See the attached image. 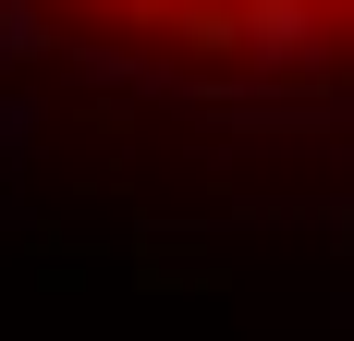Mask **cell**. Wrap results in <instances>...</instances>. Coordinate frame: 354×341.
Masks as SVG:
<instances>
[{
    "label": "cell",
    "instance_id": "obj_1",
    "mask_svg": "<svg viewBox=\"0 0 354 341\" xmlns=\"http://www.w3.org/2000/svg\"><path fill=\"white\" fill-rule=\"evenodd\" d=\"M0 25L196 86H354V0H0Z\"/></svg>",
    "mask_w": 354,
    "mask_h": 341
}]
</instances>
